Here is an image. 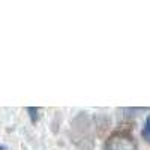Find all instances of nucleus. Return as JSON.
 I'll return each mask as SVG.
<instances>
[{"mask_svg":"<svg viewBox=\"0 0 150 150\" xmlns=\"http://www.w3.org/2000/svg\"><path fill=\"white\" fill-rule=\"evenodd\" d=\"M105 150H137V144L131 135L116 134L107 141Z\"/></svg>","mask_w":150,"mask_h":150,"instance_id":"f257e3e1","label":"nucleus"},{"mask_svg":"<svg viewBox=\"0 0 150 150\" xmlns=\"http://www.w3.org/2000/svg\"><path fill=\"white\" fill-rule=\"evenodd\" d=\"M0 150H8V149H6L5 146H0Z\"/></svg>","mask_w":150,"mask_h":150,"instance_id":"20e7f679","label":"nucleus"},{"mask_svg":"<svg viewBox=\"0 0 150 150\" xmlns=\"http://www.w3.org/2000/svg\"><path fill=\"white\" fill-rule=\"evenodd\" d=\"M27 112H29L32 122L36 123V122H38V117H39V114H38V112H39V110H38L36 107H27Z\"/></svg>","mask_w":150,"mask_h":150,"instance_id":"7ed1b4c3","label":"nucleus"},{"mask_svg":"<svg viewBox=\"0 0 150 150\" xmlns=\"http://www.w3.org/2000/svg\"><path fill=\"white\" fill-rule=\"evenodd\" d=\"M141 135H143V138H144L147 143H150V114H149L147 119H146V123H144V128H143V131H141Z\"/></svg>","mask_w":150,"mask_h":150,"instance_id":"f03ea898","label":"nucleus"}]
</instances>
